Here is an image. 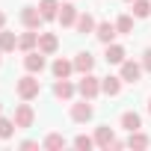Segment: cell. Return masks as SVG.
<instances>
[{
    "mask_svg": "<svg viewBox=\"0 0 151 151\" xmlns=\"http://www.w3.org/2000/svg\"><path fill=\"white\" fill-rule=\"evenodd\" d=\"M36 45H39V33H24V36L18 39V47H21V50H33Z\"/></svg>",
    "mask_w": 151,
    "mask_h": 151,
    "instance_id": "cell-21",
    "label": "cell"
},
{
    "mask_svg": "<svg viewBox=\"0 0 151 151\" xmlns=\"http://www.w3.org/2000/svg\"><path fill=\"white\" fill-rule=\"evenodd\" d=\"M104 56H107V62H113V65H122V62H124V47H119V45H113V42H110Z\"/></svg>",
    "mask_w": 151,
    "mask_h": 151,
    "instance_id": "cell-13",
    "label": "cell"
},
{
    "mask_svg": "<svg viewBox=\"0 0 151 151\" xmlns=\"http://www.w3.org/2000/svg\"><path fill=\"white\" fill-rule=\"evenodd\" d=\"M56 47H59V42H56L53 33H39V50L42 53H53Z\"/></svg>",
    "mask_w": 151,
    "mask_h": 151,
    "instance_id": "cell-9",
    "label": "cell"
},
{
    "mask_svg": "<svg viewBox=\"0 0 151 151\" xmlns=\"http://www.w3.org/2000/svg\"><path fill=\"white\" fill-rule=\"evenodd\" d=\"M101 89H104L107 95H119V92H122V77H104V80H101Z\"/></svg>",
    "mask_w": 151,
    "mask_h": 151,
    "instance_id": "cell-18",
    "label": "cell"
},
{
    "mask_svg": "<svg viewBox=\"0 0 151 151\" xmlns=\"http://www.w3.org/2000/svg\"><path fill=\"white\" fill-rule=\"evenodd\" d=\"M95 36H98L104 45H110V42L116 39V27H113L110 21H104V24H98V27H95Z\"/></svg>",
    "mask_w": 151,
    "mask_h": 151,
    "instance_id": "cell-12",
    "label": "cell"
},
{
    "mask_svg": "<svg viewBox=\"0 0 151 151\" xmlns=\"http://www.w3.org/2000/svg\"><path fill=\"white\" fill-rule=\"evenodd\" d=\"M92 113H95V110H92L86 101H83V104H74V107H71V119H74V122H89V119H92Z\"/></svg>",
    "mask_w": 151,
    "mask_h": 151,
    "instance_id": "cell-10",
    "label": "cell"
},
{
    "mask_svg": "<svg viewBox=\"0 0 151 151\" xmlns=\"http://www.w3.org/2000/svg\"><path fill=\"white\" fill-rule=\"evenodd\" d=\"M130 3H133V0H130Z\"/></svg>",
    "mask_w": 151,
    "mask_h": 151,
    "instance_id": "cell-31",
    "label": "cell"
},
{
    "mask_svg": "<svg viewBox=\"0 0 151 151\" xmlns=\"http://www.w3.org/2000/svg\"><path fill=\"white\" fill-rule=\"evenodd\" d=\"M148 113H151V101H148Z\"/></svg>",
    "mask_w": 151,
    "mask_h": 151,
    "instance_id": "cell-30",
    "label": "cell"
},
{
    "mask_svg": "<svg viewBox=\"0 0 151 151\" xmlns=\"http://www.w3.org/2000/svg\"><path fill=\"white\" fill-rule=\"evenodd\" d=\"M56 9H59V3H56V0H42V3H39V12L45 15V21L56 18Z\"/></svg>",
    "mask_w": 151,
    "mask_h": 151,
    "instance_id": "cell-20",
    "label": "cell"
},
{
    "mask_svg": "<svg viewBox=\"0 0 151 151\" xmlns=\"http://www.w3.org/2000/svg\"><path fill=\"white\" fill-rule=\"evenodd\" d=\"M42 145H45V148H62V145H65V139H62L59 133H50V136H47Z\"/></svg>",
    "mask_w": 151,
    "mask_h": 151,
    "instance_id": "cell-26",
    "label": "cell"
},
{
    "mask_svg": "<svg viewBox=\"0 0 151 151\" xmlns=\"http://www.w3.org/2000/svg\"><path fill=\"white\" fill-rule=\"evenodd\" d=\"M18 47V39H15V33H9V30H0V50H15Z\"/></svg>",
    "mask_w": 151,
    "mask_h": 151,
    "instance_id": "cell-19",
    "label": "cell"
},
{
    "mask_svg": "<svg viewBox=\"0 0 151 151\" xmlns=\"http://www.w3.org/2000/svg\"><path fill=\"white\" fill-rule=\"evenodd\" d=\"M95 142H98L101 148H110V145H113V127L101 124V127L95 130Z\"/></svg>",
    "mask_w": 151,
    "mask_h": 151,
    "instance_id": "cell-15",
    "label": "cell"
},
{
    "mask_svg": "<svg viewBox=\"0 0 151 151\" xmlns=\"http://www.w3.org/2000/svg\"><path fill=\"white\" fill-rule=\"evenodd\" d=\"M92 65H95V56H92L89 50L77 53V59H74V68H77V71H83V74H89V71H92Z\"/></svg>",
    "mask_w": 151,
    "mask_h": 151,
    "instance_id": "cell-11",
    "label": "cell"
},
{
    "mask_svg": "<svg viewBox=\"0 0 151 151\" xmlns=\"http://www.w3.org/2000/svg\"><path fill=\"white\" fill-rule=\"evenodd\" d=\"M116 30H119V33H130V30H133V18H130V15H122V18L116 21Z\"/></svg>",
    "mask_w": 151,
    "mask_h": 151,
    "instance_id": "cell-25",
    "label": "cell"
},
{
    "mask_svg": "<svg viewBox=\"0 0 151 151\" xmlns=\"http://www.w3.org/2000/svg\"><path fill=\"white\" fill-rule=\"evenodd\" d=\"M77 89H80V95H83L86 101H92V98H95V95L101 92V83H98V77H92V74H86V77L80 80V86H77Z\"/></svg>",
    "mask_w": 151,
    "mask_h": 151,
    "instance_id": "cell-2",
    "label": "cell"
},
{
    "mask_svg": "<svg viewBox=\"0 0 151 151\" xmlns=\"http://www.w3.org/2000/svg\"><path fill=\"white\" fill-rule=\"evenodd\" d=\"M33 119H36L33 107H30V104H18V110H15V124H18V127H30Z\"/></svg>",
    "mask_w": 151,
    "mask_h": 151,
    "instance_id": "cell-6",
    "label": "cell"
},
{
    "mask_svg": "<svg viewBox=\"0 0 151 151\" xmlns=\"http://www.w3.org/2000/svg\"><path fill=\"white\" fill-rule=\"evenodd\" d=\"M15 127H18L15 122H9V119H0V139H9Z\"/></svg>",
    "mask_w": 151,
    "mask_h": 151,
    "instance_id": "cell-24",
    "label": "cell"
},
{
    "mask_svg": "<svg viewBox=\"0 0 151 151\" xmlns=\"http://www.w3.org/2000/svg\"><path fill=\"white\" fill-rule=\"evenodd\" d=\"M24 68H27L30 74H39V71L45 68V53H42V50H27V56H24Z\"/></svg>",
    "mask_w": 151,
    "mask_h": 151,
    "instance_id": "cell-3",
    "label": "cell"
},
{
    "mask_svg": "<svg viewBox=\"0 0 151 151\" xmlns=\"http://www.w3.org/2000/svg\"><path fill=\"white\" fill-rule=\"evenodd\" d=\"M39 92H42V83L33 77V74H27V77H21V80H18V95H21L24 101H33Z\"/></svg>",
    "mask_w": 151,
    "mask_h": 151,
    "instance_id": "cell-1",
    "label": "cell"
},
{
    "mask_svg": "<svg viewBox=\"0 0 151 151\" xmlns=\"http://www.w3.org/2000/svg\"><path fill=\"white\" fill-rule=\"evenodd\" d=\"M148 142H151V139H148L145 133H139V130H133V133H130V139H127V145H130V148H148Z\"/></svg>",
    "mask_w": 151,
    "mask_h": 151,
    "instance_id": "cell-22",
    "label": "cell"
},
{
    "mask_svg": "<svg viewBox=\"0 0 151 151\" xmlns=\"http://www.w3.org/2000/svg\"><path fill=\"white\" fill-rule=\"evenodd\" d=\"M74 145H77V148H86V151H89V148H92V145H95V139H89V136H86V133H80V136H77V139H74Z\"/></svg>",
    "mask_w": 151,
    "mask_h": 151,
    "instance_id": "cell-27",
    "label": "cell"
},
{
    "mask_svg": "<svg viewBox=\"0 0 151 151\" xmlns=\"http://www.w3.org/2000/svg\"><path fill=\"white\" fill-rule=\"evenodd\" d=\"M56 18H59V24H62V27L77 24V6H74V3H62V6H59V12H56Z\"/></svg>",
    "mask_w": 151,
    "mask_h": 151,
    "instance_id": "cell-5",
    "label": "cell"
},
{
    "mask_svg": "<svg viewBox=\"0 0 151 151\" xmlns=\"http://www.w3.org/2000/svg\"><path fill=\"white\" fill-rule=\"evenodd\" d=\"M53 95H56L59 101H68V98L74 95V86L68 83V77H56V83H53Z\"/></svg>",
    "mask_w": 151,
    "mask_h": 151,
    "instance_id": "cell-8",
    "label": "cell"
},
{
    "mask_svg": "<svg viewBox=\"0 0 151 151\" xmlns=\"http://www.w3.org/2000/svg\"><path fill=\"white\" fill-rule=\"evenodd\" d=\"M21 21L30 27V30H36V27H42V21H45V15L36 9V6H24L21 9Z\"/></svg>",
    "mask_w": 151,
    "mask_h": 151,
    "instance_id": "cell-4",
    "label": "cell"
},
{
    "mask_svg": "<svg viewBox=\"0 0 151 151\" xmlns=\"http://www.w3.org/2000/svg\"><path fill=\"white\" fill-rule=\"evenodd\" d=\"M133 15L136 18H148L151 15V3L148 0H133Z\"/></svg>",
    "mask_w": 151,
    "mask_h": 151,
    "instance_id": "cell-23",
    "label": "cell"
},
{
    "mask_svg": "<svg viewBox=\"0 0 151 151\" xmlns=\"http://www.w3.org/2000/svg\"><path fill=\"white\" fill-rule=\"evenodd\" d=\"M3 24H6V15H3V12H0V30H3Z\"/></svg>",
    "mask_w": 151,
    "mask_h": 151,
    "instance_id": "cell-29",
    "label": "cell"
},
{
    "mask_svg": "<svg viewBox=\"0 0 151 151\" xmlns=\"http://www.w3.org/2000/svg\"><path fill=\"white\" fill-rule=\"evenodd\" d=\"M92 30H95V18H92L89 12L77 15V33H83V36H86V33H92Z\"/></svg>",
    "mask_w": 151,
    "mask_h": 151,
    "instance_id": "cell-17",
    "label": "cell"
},
{
    "mask_svg": "<svg viewBox=\"0 0 151 151\" xmlns=\"http://www.w3.org/2000/svg\"><path fill=\"white\" fill-rule=\"evenodd\" d=\"M122 127L133 133V130H139V127H142V119H139L136 113H130V110H127V113H122Z\"/></svg>",
    "mask_w": 151,
    "mask_h": 151,
    "instance_id": "cell-14",
    "label": "cell"
},
{
    "mask_svg": "<svg viewBox=\"0 0 151 151\" xmlns=\"http://www.w3.org/2000/svg\"><path fill=\"white\" fill-rule=\"evenodd\" d=\"M71 68H74V62H68V59H56L53 65H50V71H53V77H68V74H71Z\"/></svg>",
    "mask_w": 151,
    "mask_h": 151,
    "instance_id": "cell-16",
    "label": "cell"
},
{
    "mask_svg": "<svg viewBox=\"0 0 151 151\" xmlns=\"http://www.w3.org/2000/svg\"><path fill=\"white\" fill-rule=\"evenodd\" d=\"M142 68H145V71H151V47L142 53Z\"/></svg>",
    "mask_w": 151,
    "mask_h": 151,
    "instance_id": "cell-28",
    "label": "cell"
},
{
    "mask_svg": "<svg viewBox=\"0 0 151 151\" xmlns=\"http://www.w3.org/2000/svg\"><path fill=\"white\" fill-rule=\"evenodd\" d=\"M139 74H142V65H136V62H122V80L124 83H136L139 80Z\"/></svg>",
    "mask_w": 151,
    "mask_h": 151,
    "instance_id": "cell-7",
    "label": "cell"
}]
</instances>
